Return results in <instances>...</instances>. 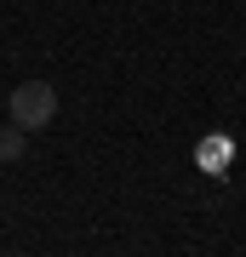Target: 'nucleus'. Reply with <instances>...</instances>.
Segmentation results:
<instances>
[{
  "mask_svg": "<svg viewBox=\"0 0 246 257\" xmlns=\"http://www.w3.org/2000/svg\"><path fill=\"white\" fill-rule=\"evenodd\" d=\"M6 109H12V120L23 132H40V126L57 120V92H52V80H18L12 97H6Z\"/></svg>",
  "mask_w": 246,
  "mask_h": 257,
  "instance_id": "obj_1",
  "label": "nucleus"
},
{
  "mask_svg": "<svg viewBox=\"0 0 246 257\" xmlns=\"http://www.w3.org/2000/svg\"><path fill=\"white\" fill-rule=\"evenodd\" d=\"M23 143H29V132L18 126V120H12V126H0V160H18Z\"/></svg>",
  "mask_w": 246,
  "mask_h": 257,
  "instance_id": "obj_2",
  "label": "nucleus"
}]
</instances>
